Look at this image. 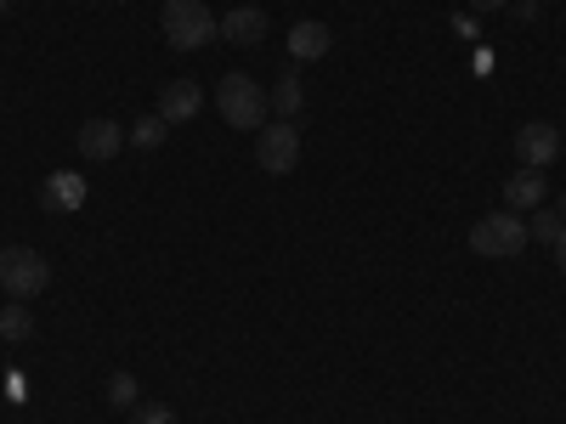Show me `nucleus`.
<instances>
[{"instance_id":"f257e3e1","label":"nucleus","mask_w":566,"mask_h":424,"mask_svg":"<svg viewBox=\"0 0 566 424\" xmlns=\"http://www.w3.org/2000/svg\"><path fill=\"white\" fill-rule=\"evenodd\" d=\"M470 255H482V261H515L527 250V221L515 215V210H499V215H482L476 226H470Z\"/></svg>"},{"instance_id":"0eeeda50","label":"nucleus","mask_w":566,"mask_h":424,"mask_svg":"<svg viewBox=\"0 0 566 424\" xmlns=\"http://www.w3.org/2000/svg\"><path fill=\"white\" fill-rule=\"evenodd\" d=\"M40 199H45V210L74 215V210H85L91 187H85V176H80V170H52V176H45V187H40Z\"/></svg>"},{"instance_id":"ddd939ff","label":"nucleus","mask_w":566,"mask_h":424,"mask_svg":"<svg viewBox=\"0 0 566 424\" xmlns=\"http://www.w3.org/2000/svg\"><path fill=\"white\" fill-rule=\"evenodd\" d=\"M272 108H277V119H290L295 125V114L306 108V85H301V74H283L277 85H272V97H266Z\"/></svg>"},{"instance_id":"f8f14e48","label":"nucleus","mask_w":566,"mask_h":424,"mask_svg":"<svg viewBox=\"0 0 566 424\" xmlns=\"http://www.w3.org/2000/svg\"><path fill=\"white\" fill-rule=\"evenodd\" d=\"M221 40H232V45H261V40H266V12H261V7H232V12L221 18Z\"/></svg>"},{"instance_id":"39448f33","label":"nucleus","mask_w":566,"mask_h":424,"mask_svg":"<svg viewBox=\"0 0 566 424\" xmlns=\"http://www.w3.org/2000/svg\"><path fill=\"white\" fill-rule=\"evenodd\" d=\"M255 165H261L266 176H290V170L301 165V130H295L290 119L261 125V136H255Z\"/></svg>"},{"instance_id":"7ed1b4c3","label":"nucleus","mask_w":566,"mask_h":424,"mask_svg":"<svg viewBox=\"0 0 566 424\" xmlns=\"http://www.w3.org/2000/svg\"><path fill=\"white\" fill-rule=\"evenodd\" d=\"M216 108H221L227 125L261 130V125H266V91H261L250 74H221V80H216Z\"/></svg>"},{"instance_id":"f03ea898","label":"nucleus","mask_w":566,"mask_h":424,"mask_svg":"<svg viewBox=\"0 0 566 424\" xmlns=\"http://www.w3.org/2000/svg\"><path fill=\"white\" fill-rule=\"evenodd\" d=\"M165 40L176 52H205L210 40H221V23L205 0H165Z\"/></svg>"},{"instance_id":"6e6552de","label":"nucleus","mask_w":566,"mask_h":424,"mask_svg":"<svg viewBox=\"0 0 566 424\" xmlns=\"http://www.w3.org/2000/svg\"><path fill=\"white\" fill-rule=\"evenodd\" d=\"M119 148H125V130H119L114 119H85V125H80V153H85L91 165H108Z\"/></svg>"},{"instance_id":"4468645a","label":"nucleus","mask_w":566,"mask_h":424,"mask_svg":"<svg viewBox=\"0 0 566 424\" xmlns=\"http://www.w3.org/2000/svg\"><path fill=\"white\" fill-rule=\"evenodd\" d=\"M165 136H170V119H165V114H142V119L125 130V141H130V148H142V153H148V148H159Z\"/></svg>"},{"instance_id":"412c9836","label":"nucleus","mask_w":566,"mask_h":424,"mask_svg":"<svg viewBox=\"0 0 566 424\" xmlns=\"http://www.w3.org/2000/svg\"><path fill=\"white\" fill-rule=\"evenodd\" d=\"M555 215H560V221H566V193H560V199H555Z\"/></svg>"},{"instance_id":"aec40b11","label":"nucleus","mask_w":566,"mask_h":424,"mask_svg":"<svg viewBox=\"0 0 566 424\" xmlns=\"http://www.w3.org/2000/svg\"><path fill=\"white\" fill-rule=\"evenodd\" d=\"M549 250H555V266H560V272H566V232H560V239H555V244H549Z\"/></svg>"},{"instance_id":"423d86ee","label":"nucleus","mask_w":566,"mask_h":424,"mask_svg":"<svg viewBox=\"0 0 566 424\" xmlns=\"http://www.w3.org/2000/svg\"><path fill=\"white\" fill-rule=\"evenodd\" d=\"M515 159H522V170H549L560 159V130L544 125V119L522 125V130H515Z\"/></svg>"},{"instance_id":"dca6fc26","label":"nucleus","mask_w":566,"mask_h":424,"mask_svg":"<svg viewBox=\"0 0 566 424\" xmlns=\"http://www.w3.org/2000/svg\"><path fill=\"white\" fill-rule=\"evenodd\" d=\"M103 396H108V407H119V413H130L142 391H136V380H130V373L119 368V373H108V385H103Z\"/></svg>"},{"instance_id":"9b49d317","label":"nucleus","mask_w":566,"mask_h":424,"mask_svg":"<svg viewBox=\"0 0 566 424\" xmlns=\"http://www.w3.org/2000/svg\"><path fill=\"white\" fill-rule=\"evenodd\" d=\"M205 108V91L193 85V80H170L165 85V97H159V114L170 119V125H187V119H193Z\"/></svg>"},{"instance_id":"9d476101","label":"nucleus","mask_w":566,"mask_h":424,"mask_svg":"<svg viewBox=\"0 0 566 424\" xmlns=\"http://www.w3.org/2000/svg\"><path fill=\"white\" fill-rule=\"evenodd\" d=\"M544 193H549V181H544V170H510V181H504V210H538L544 204Z\"/></svg>"},{"instance_id":"20e7f679","label":"nucleus","mask_w":566,"mask_h":424,"mask_svg":"<svg viewBox=\"0 0 566 424\" xmlns=\"http://www.w3.org/2000/svg\"><path fill=\"white\" fill-rule=\"evenodd\" d=\"M45 283H52V266H45L40 250H29V244L0 250V289H7L12 300H34V295H45Z\"/></svg>"},{"instance_id":"1a4fd4ad","label":"nucleus","mask_w":566,"mask_h":424,"mask_svg":"<svg viewBox=\"0 0 566 424\" xmlns=\"http://www.w3.org/2000/svg\"><path fill=\"white\" fill-rule=\"evenodd\" d=\"M283 40H290V57H295V63H317V57H328V45H335L328 23H317V18H301Z\"/></svg>"},{"instance_id":"a211bd4d","label":"nucleus","mask_w":566,"mask_h":424,"mask_svg":"<svg viewBox=\"0 0 566 424\" xmlns=\"http://www.w3.org/2000/svg\"><path fill=\"white\" fill-rule=\"evenodd\" d=\"M130 424H176V407H165V402H136V407H130Z\"/></svg>"},{"instance_id":"4be33fe9","label":"nucleus","mask_w":566,"mask_h":424,"mask_svg":"<svg viewBox=\"0 0 566 424\" xmlns=\"http://www.w3.org/2000/svg\"><path fill=\"white\" fill-rule=\"evenodd\" d=\"M0 12H12V0H0Z\"/></svg>"},{"instance_id":"6ab92c4d","label":"nucleus","mask_w":566,"mask_h":424,"mask_svg":"<svg viewBox=\"0 0 566 424\" xmlns=\"http://www.w3.org/2000/svg\"><path fill=\"white\" fill-rule=\"evenodd\" d=\"M470 12H499V7H510V0H464Z\"/></svg>"},{"instance_id":"2eb2a0df","label":"nucleus","mask_w":566,"mask_h":424,"mask_svg":"<svg viewBox=\"0 0 566 424\" xmlns=\"http://www.w3.org/2000/svg\"><path fill=\"white\" fill-rule=\"evenodd\" d=\"M34 335V317H29V306L23 300H12V306H0V340H29Z\"/></svg>"},{"instance_id":"f3484780","label":"nucleus","mask_w":566,"mask_h":424,"mask_svg":"<svg viewBox=\"0 0 566 424\" xmlns=\"http://www.w3.org/2000/svg\"><path fill=\"white\" fill-rule=\"evenodd\" d=\"M560 232H566V221H560L555 210H544V204H538V210H533V221H527V239H538V244H555Z\"/></svg>"}]
</instances>
